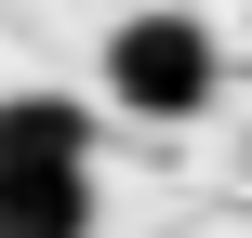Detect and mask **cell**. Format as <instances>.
<instances>
[{
    "mask_svg": "<svg viewBox=\"0 0 252 238\" xmlns=\"http://www.w3.org/2000/svg\"><path fill=\"white\" fill-rule=\"evenodd\" d=\"M0 238H93L80 93H0Z\"/></svg>",
    "mask_w": 252,
    "mask_h": 238,
    "instance_id": "1",
    "label": "cell"
},
{
    "mask_svg": "<svg viewBox=\"0 0 252 238\" xmlns=\"http://www.w3.org/2000/svg\"><path fill=\"white\" fill-rule=\"evenodd\" d=\"M213 79H226V53H213L199 13H120V40H106V93H120L133 119H199Z\"/></svg>",
    "mask_w": 252,
    "mask_h": 238,
    "instance_id": "2",
    "label": "cell"
}]
</instances>
